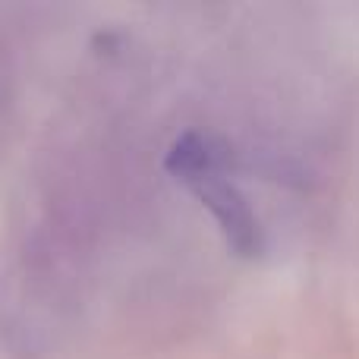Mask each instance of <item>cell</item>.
<instances>
[{"label":"cell","mask_w":359,"mask_h":359,"mask_svg":"<svg viewBox=\"0 0 359 359\" xmlns=\"http://www.w3.org/2000/svg\"><path fill=\"white\" fill-rule=\"evenodd\" d=\"M168 170L189 192H196V198L211 211V217L217 221V227L224 230L227 243L236 252H243V255L259 252V246H262L259 221H255L240 186L224 170L221 151L208 139L196 136V133L180 136L174 142V149L168 151Z\"/></svg>","instance_id":"obj_1"}]
</instances>
